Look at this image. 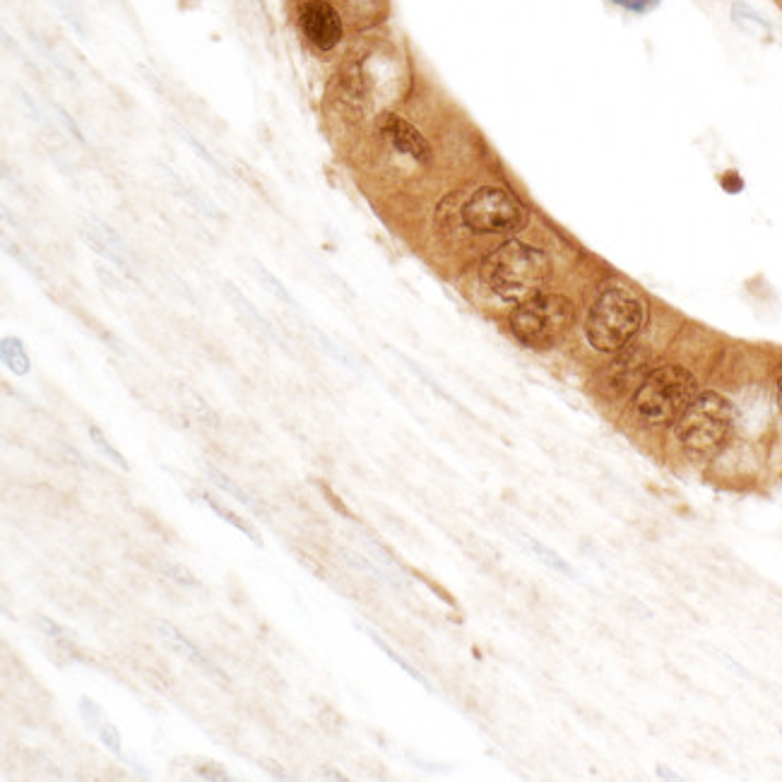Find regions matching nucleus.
<instances>
[{
    "instance_id": "22",
    "label": "nucleus",
    "mask_w": 782,
    "mask_h": 782,
    "mask_svg": "<svg viewBox=\"0 0 782 782\" xmlns=\"http://www.w3.org/2000/svg\"><path fill=\"white\" fill-rule=\"evenodd\" d=\"M99 734V742H102L106 749L111 751L114 756H123V742H121V732H118L116 725H111V722H104L102 730L97 732Z\"/></svg>"
},
{
    "instance_id": "19",
    "label": "nucleus",
    "mask_w": 782,
    "mask_h": 782,
    "mask_svg": "<svg viewBox=\"0 0 782 782\" xmlns=\"http://www.w3.org/2000/svg\"><path fill=\"white\" fill-rule=\"evenodd\" d=\"M253 270H256V277L260 280V284H263V287L268 289L272 296H277V299H280L282 304H287V306H292V308H299V304H296L294 296L289 294V289L284 287V284L277 280V277L272 275L268 268H263V265L256 263V265H253Z\"/></svg>"
},
{
    "instance_id": "4",
    "label": "nucleus",
    "mask_w": 782,
    "mask_h": 782,
    "mask_svg": "<svg viewBox=\"0 0 782 782\" xmlns=\"http://www.w3.org/2000/svg\"><path fill=\"white\" fill-rule=\"evenodd\" d=\"M734 424L732 405L718 393L696 395L677 419V441L693 458H706L722 448Z\"/></svg>"
},
{
    "instance_id": "14",
    "label": "nucleus",
    "mask_w": 782,
    "mask_h": 782,
    "mask_svg": "<svg viewBox=\"0 0 782 782\" xmlns=\"http://www.w3.org/2000/svg\"><path fill=\"white\" fill-rule=\"evenodd\" d=\"M198 501H200V503H205V506L210 508V511L215 513L219 520H224V523L234 527L236 532H241V535H244L246 539H251V542L256 544V547H263V539H260V532L256 530V527H253L251 523H248V520L241 518V515H236L234 511H231V508L224 506V503H219V501L215 499V496L207 494V491H200V494H198Z\"/></svg>"
},
{
    "instance_id": "20",
    "label": "nucleus",
    "mask_w": 782,
    "mask_h": 782,
    "mask_svg": "<svg viewBox=\"0 0 782 782\" xmlns=\"http://www.w3.org/2000/svg\"><path fill=\"white\" fill-rule=\"evenodd\" d=\"M157 566H159V571L164 573V576L174 580V583L183 585V588H200L198 578H195L193 573L188 571L186 566L176 564V561H169V559H167V561H164V559H159V561H157Z\"/></svg>"
},
{
    "instance_id": "3",
    "label": "nucleus",
    "mask_w": 782,
    "mask_h": 782,
    "mask_svg": "<svg viewBox=\"0 0 782 782\" xmlns=\"http://www.w3.org/2000/svg\"><path fill=\"white\" fill-rule=\"evenodd\" d=\"M696 398V378L681 366H662L645 376L633 398V412L648 426L677 424Z\"/></svg>"
},
{
    "instance_id": "8",
    "label": "nucleus",
    "mask_w": 782,
    "mask_h": 782,
    "mask_svg": "<svg viewBox=\"0 0 782 782\" xmlns=\"http://www.w3.org/2000/svg\"><path fill=\"white\" fill-rule=\"evenodd\" d=\"M154 633H157L159 641L167 645V650H171V653H174V655H179L181 660L191 662V665L195 669H200V672H203L205 677H210L212 681H217V684H229L227 672H224V669L219 667L217 662L212 660V657L207 655L203 648H198V645H195L191 638L186 636V633L176 629L174 624L157 619V621H154Z\"/></svg>"
},
{
    "instance_id": "15",
    "label": "nucleus",
    "mask_w": 782,
    "mask_h": 782,
    "mask_svg": "<svg viewBox=\"0 0 782 782\" xmlns=\"http://www.w3.org/2000/svg\"><path fill=\"white\" fill-rule=\"evenodd\" d=\"M179 398L183 402V407H186V410L191 412L200 424H207V426H212V429H219L217 412L212 410L210 405H207V400L198 393V390H193L188 383H179Z\"/></svg>"
},
{
    "instance_id": "18",
    "label": "nucleus",
    "mask_w": 782,
    "mask_h": 782,
    "mask_svg": "<svg viewBox=\"0 0 782 782\" xmlns=\"http://www.w3.org/2000/svg\"><path fill=\"white\" fill-rule=\"evenodd\" d=\"M87 434H90V441L94 443V448H97L99 453H102L106 460L114 462V465L118 467V470H123V472H128V470H130L128 460L123 458L121 450H116V448H114V443H111L109 438L104 436V431L99 429L97 424H90V426H87Z\"/></svg>"
},
{
    "instance_id": "28",
    "label": "nucleus",
    "mask_w": 782,
    "mask_h": 782,
    "mask_svg": "<svg viewBox=\"0 0 782 782\" xmlns=\"http://www.w3.org/2000/svg\"><path fill=\"white\" fill-rule=\"evenodd\" d=\"M56 114H58V118H61V121L65 123V128L70 130V135H73L75 140H80V142H87V140H85V135H82V130L77 128V123H75L73 118H70L68 114H65V111L61 109V106H58V109H56Z\"/></svg>"
},
{
    "instance_id": "13",
    "label": "nucleus",
    "mask_w": 782,
    "mask_h": 782,
    "mask_svg": "<svg viewBox=\"0 0 782 782\" xmlns=\"http://www.w3.org/2000/svg\"><path fill=\"white\" fill-rule=\"evenodd\" d=\"M203 470H205L207 479H210V482L215 484V487H217L219 491H224V494L231 496V499H236L239 503H244V506L248 508V511H253L256 515H268V513H265V508L260 506V503H258L256 499H253V496L248 494V491H246L244 487H239V482H234V479H231L229 475H224V472L219 470V467L210 465V462H205Z\"/></svg>"
},
{
    "instance_id": "5",
    "label": "nucleus",
    "mask_w": 782,
    "mask_h": 782,
    "mask_svg": "<svg viewBox=\"0 0 782 782\" xmlns=\"http://www.w3.org/2000/svg\"><path fill=\"white\" fill-rule=\"evenodd\" d=\"M573 304L561 294H535L511 313V330L520 345L549 349L571 328Z\"/></svg>"
},
{
    "instance_id": "21",
    "label": "nucleus",
    "mask_w": 782,
    "mask_h": 782,
    "mask_svg": "<svg viewBox=\"0 0 782 782\" xmlns=\"http://www.w3.org/2000/svg\"><path fill=\"white\" fill-rule=\"evenodd\" d=\"M77 710H80V718H82V722H85L87 730H92V732L102 730V725H104L102 708H99L97 703L92 701V698L82 696L80 703H77Z\"/></svg>"
},
{
    "instance_id": "24",
    "label": "nucleus",
    "mask_w": 782,
    "mask_h": 782,
    "mask_svg": "<svg viewBox=\"0 0 782 782\" xmlns=\"http://www.w3.org/2000/svg\"><path fill=\"white\" fill-rule=\"evenodd\" d=\"M525 542H527V547L532 549V552H535L537 556H542V561H544V564H549V566L559 568V571H568V566L564 564V561H561L559 556H556L554 552H549L547 547H542V544L535 542V539H532V537H525Z\"/></svg>"
},
{
    "instance_id": "17",
    "label": "nucleus",
    "mask_w": 782,
    "mask_h": 782,
    "mask_svg": "<svg viewBox=\"0 0 782 782\" xmlns=\"http://www.w3.org/2000/svg\"><path fill=\"white\" fill-rule=\"evenodd\" d=\"M34 626H37L41 636H46L49 641H53L58 645V648H63L65 653H73L75 650V636L70 633L68 629H63L61 624H56V621H51L49 616H37V621H34Z\"/></svg>"
},
{
    "instance_id": "16",
    "label": "nucleus",
    "mask_w": 782,
    "mask_h": 782,
    "mask_svg": "<svg viewBox=\"0 0 782 782\" xmlns=\"http://www.w3.org/2000/svg\"><path fill=\"white\" fill-rule=\"evenodd\" d=\"M0 357H3V364L8 366L15 376H27L29 369H32L27 347L22 345L20 337H3V340H0Z\"/></svg>"
},
{
    "instance_id": "2",
    "label": "nucleus",
    "mask_w": 782,
    "mask_h": 782,
    "mask_svg": "<svg viewBox=\"0 0 782 782\" xmlns=\"http://www.w3.org/2000/svg\"><path fill=\"white\" fill-rule=\"evenodd\" d=\"M645 318L643 304L631 289L612 287L602 289L592 304L588 321H585V335L597 352L614 354L633 340V335L641 330Z\"/></svg>"
},
{
    "instance_id": "10",
    "label": "nucleus",
    "mask_w": 782,
    "mask_h": 782,
    "mask_svg": "<svg viewBox=\"0 0 782 782\" xmlns=\"http://www.w3.org/2000/svg\"><path fill=\"white\" fill-rule=\"evenodd\" d=\"M381 135L390 142V145L395 147V150L407 154V157H412L414 162L426 164L431 159L429 142H426L424 135L419 133V130L414 128L412 123H407L405 118L393 116V114L383 116L381 118Z\"/></svg>"
},
{
    "instance_id": "12",
    "label": "nucleus",
    "mask_w": 782,
    "mask_h": 782,
    "mask_svg": "<svg viewBox=\"0 0 782 782\" xmlns=\"http://www.w3.org/2000/svg\"><path fill=\"white\" fill-rule=\"evenodd\" d=\"M159 171H162V176H164V179H167L171 193L179 195L183 203L191 205L193 210H198L200 215L207 217V219H222V215H219V210H217V205L212 203V200L207 198V195L200 193L198 188H193L191 183L183 181L179 174H174V171H171L167 164H159Z\"/></svg>"
},
{
    "instance_id": "9",
    "label": "nucleus",
    "mask_w": 782,
    "mask_h": 782,
    "mask_svg": "<svg viewBox=\"0 0 782 782\" xmlns=\"http://www.w3.org/2000/svg\"><path fill=\"white\" fill-rule=\"evenodd\" d=\"M299 25L304 37L316 46L318 51H330L340 44L342 39V22L340 15L335 13L333 5L323 3V0H311L301 8Z\"/></svg>"
},
{
    "instance_id": "7",
    "label": "nucleus",
    "mask_w": 782,
    "mask_h": 782,
    "mask_svg": "<svg viewBox=\"0 0 782 782\" xmlns=\"http://www.w3.org/2000/svg\"><path fill=\"white\" fill-rule=\"evenodd\" d=\"M80 236L97 256L109 260L116 270H121L128 280H135V260L123 236L97 215H82Z\"/></svg>"
},
{
    "instance_id": "1",
    "label": "nucleus",
    "mask_w": 782,
    "mask_h": 782,
    "mask_svg": "<svg viewBox=\"0 0 782 782\" xmlns=\"http://www.w3.org/2000/svg\"><path fill=\"white\" fill-rule=\"evenodd\" d=\"M552 275V260L523 241H508L482 263V280L503 301H523L539 294Z\"/></svg>"
},
{
    "instance_id": "6",
    "label": "nucleus",
    "mask_w": 782,
    "mask_h": 782,
    "mask_svg": "<svg viewBox=\"0 0 782 782\" xmlns=\"http://www.w3.org/2000/svg\"><path fill=\"white\" fill-rule=\"evenodd\" d=\"M462 219L479 234H513L525 227L527 215L518 198L503 188H482L462 207Z\"/></svg>"
},
{
    "instance_id": "23",
    "label": "nucleus",
    "mask_w": 782,
    "mask_h": 782,
    "mask_svg": "<svg viewBox=\"0 0 782 782\" xmlns=\"http://www.w3.org/2000/svg\"><path fill=\"white\" fill-rule=\"evenodd\" d=\"M179 133H181V138L186 140L188 145H191V150H193L195 154H198L200 159H205V162L210 164V167H215L217 171H222V167H219V159H217L215 154H212L210 150H207V147H203V142H200L198 138H193L191 133H186V130H181V128H179Z\"/></svg>"
},
{
    "instance_id": "29",
    "label": "nucleus",
    "mask_w": 782,
    "mask_h": 782,
    "mask_svg": "<svg viewBox=\"0 0 782 782\" xmlns=\"http://www.w3.org/2000/svg\"><path fill=\"white\" fill-rule=\"evenodd\" d=\"M778 405H780V412H782V378L778 381Z\"/></svg>"
},
{
    "instance_id": "27",
    "label": "nucleus",
    "mask_w": 782,
    "mask_h": 782,
    "mask_svg": "<svg viewBox=\"0 0 782 782\" xmlns=\"http://www.w3.org/2000/svg\"><path fill=\"white\" fill-rule=\"evenodd\" d=\"M614 3L621 5V8H626V10H633V13H643V10L653 8L657 0H614Z\"/></svg>"
},
{
    "instance_id": "11",
    "label": "nucleus",
    "mask_w": 782,
    "mask_h": 782,
    "mask_svg": "<svg viewBox=\"0 0 782 782\" xmlns=\"http://www.w3.org/2000/svg\"><path fill=\"white\" fill-rule=\"evenodd\" d=\"M222 294L227 296L229 304L234 306V311L239 313L241 318H244V323L248 325V328L253 330V333H258L260 337H268V340L280 342V337H277L275 328H272V325H270L268 321H265L263 313H260L258 308L253 306V301L248 299V296H246L244 292H241V289H236L231 282H222ZM280 345H282V342H280ZM282 347H284V345H282Z\"/></svg>"
},
{
    "instance_id": "25",
    "label": "nucleus",
    "mask_w": 782,
    "mask_h": 782,
    "mask_svg": "<svg viewBox=\"0 0 782 782\" xmlns=\"http://www.w3.org/2000/svg\"><path fill=\"white\" fill-rule=\"evenodd\" d=\"M371 638H373V641H376V645H378V648H383V650H385V653H388V657H390V660H395V662H398V665H400L402 669H407V672H410V677H414V679H417V681H422V684H426V681H424V677H422V674H419V672H417V669H414V667L410 665V662H405V660H402V657H400L398 653H395V650H393V648H390V645H388V643H385V641H381V638H378V636H376V633H371Z\"/></svg>"
},
{
    "instance_id": "26",
    "label": "nucleus",
    "mask_w": 782,
    "mask_h": 782,
    "mask_svg": "<svg viewBox=\"0 0 782 782\" xmlns=\"http://www.w3.org/2000/svg\"><path fill=\"white\" fill-rule=\"evenodd\" d=\"M94 270H97L99 280H102V282L106 284V287H111V289H118V292H121V289H123V284H121V280H118V277L114 275V272H111L109 268H104L102 263H97V265H94Z\"/></svg>"
}]
</instances>
